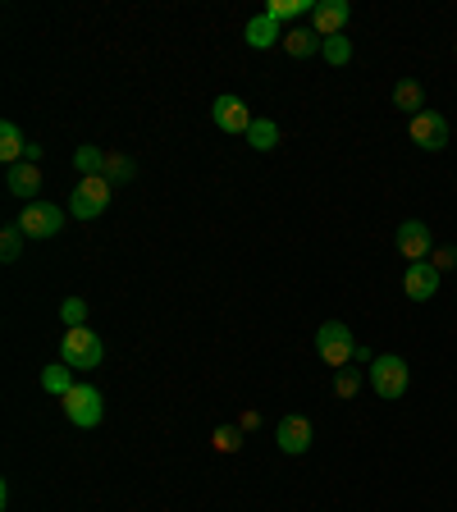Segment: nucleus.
Wrapping results in <instances>:
<instances>
[{
	"label": "nucleus",
	"instance_id": "39448f33",
	"mask_svg": "<svg viewBox=\"0 0 457 512\" xmlns=\"http://www.w3.org/2000/svg\"><path fill=\"white\" fill-rule=\"evenodd\" d=\"M60 403H64V416H69L78 430L101 426V416H106V398H101V389H96V384H74Z\"/></svg>",
	"mask_w": 457,
	"mask_h": 512
},
{
	"label": "nucleus",
	"instance_id": "4be33fe9",
	"mask_svg": "<svg viewBox=\"0 0 457 512\" xmlns=\"http://www.w3.org/2000/svg\"><path fill=\"white\" fill-rule=\"evenodd\" d=\"M101 174H106L110 183H128L133 174H138V165L128 156H119V151H106V165H101Z\"/></svg>",
	"mask_w": 457,
	"mask_h": 512
},
{
	"label": "nucleus",
	"instance_id": "6e6552de",
	"mask_svg": "<svg viewBox=\"0 0 457 512\" xmlns=\"http://www.w3.org/2000/svg\"><path fill=\"white\" fill-rule=\"evenodd\" d=\"M252 110H247V101H238V96H215L211 101V124L220 128V133H243L247 138V128H252Z\"/></svg>",
	"mask_w": 457,
	"mask_h": 512
},
{
	"label": "nucleus",
	"instance_id": "9b49d317",
	"mask_svg": "<svg viewBox=\"0 0 457 512\" xmlns=\"http://www.w3.org/2000/svg\"><path fill=\"white\" fill-rule=\"evenodd\" d=\"M348 19H352L348 0H316V10H311V28H316L320 37H343Z\"/></svg>",
	"mask_w": 457,
	"mask_h": 512
},
{
	"label": "nucleus",
	"instance_id": "ddd939ff",
	"mask_svg": "<svg viewBox=\"0 0 457 512\" xmlns=\"http://www.w3.org/2000/svg\"><path fill=\"white\" fill-rule=\"evenodd\" d=\"M5 188H10L14 197H23V206L37 202V192H42V170H37L32 160H19V165L5 170Z\"/></svg>",
	"mask_w": 457,
	"mask_h": 512
},
{
	"label": "nucleus",
	"instance_id": "f03ea898",
	"mask_svg": "<svg viewBox=\"0 0 457 512\" xmlns=\"http://www.w3.org/2000/svg\"><path fill=\"white\" fill-rule=\"evenodd\" d=\"M110 192H115V183H110L106 174L78 179L74 192H69V215H74V220H101V211L110 206Z\"/></svg>",
	"mask_w": 457,
	"mask_h": 512
},
{
	"label": "nucleus",
	"instance_id": "1a4fd4ad",
	"mask_svg": "<svg viewBox=\"0 0 457 512\" xmlns=\"http://www.w3.org/2000/svg\"><path fill=\"white\" fill-rule=\"evenodd\" d=\"M407 133H412V142L421 151H430V156L448 147V119L439 115V110H421V115L407 124Z\"/></svg>",
	"mask_w": 457,
	"mask_h": 512
},
{
	"label": "nucleus",
	"instance_id": "bb28decb",
	"mask_svg": "<svg viewBox=\"0 0 457 512\" xmlns=\"http://www.w3.org/2000/svg\"><path fill=\"white\" fill-rule=\"evenodd\" d=\"M334 394H339V398H357V394H362V375L352 371V366L334 371Z\"/></svg>",
	"mask_w": 457,
	"mask_h": 512
},
{
	"label": "nucleus",
	"instance_id": "0eeeda50",
	"mask_svg": "<svg viewBox=\"0 0 457 512\" xmlns=\"http://www.w3.org/2000/svg\"><path fill=\"white\" fill-rule=\"evenodd\" d=\"M394 243H398V256H403L407 266L430 261V252H435V243H430V224H421V220H403V224H398Z\"/></svg>",
	"mask_w": 457,
	"mask_h": 512
},
{
	"label": "nucleus",
	"instance_id": "423d86ee",
	"mask_svg": "<svg viewBox=\"0 0 457 512\" xmlns=\"http://www.w3.org/2000/svg\"><path fill=\"white\" fill-rule=\"evenodd\" d=\"M14 224H19L28 238H55L64 229V206H55V202H28Z\"/></svg>",
	"mask_w": 457,
	"mask_h": 512
},
{
	"label": "nucleus",
	"instance_id": "412c9836",
	"mask_svg": "<svg viewBox=\"0 0 457 512\" xmlns=\"http://www.w3.org/2000/svg\"><path fill=\"white\" fill-rule=\"evenodd\" d=\"M23 229L19 224H5V229H0V261H5V266H14V261H19L23 256Z\"/></svg>",
	"mask_w": 457,
	"mask_h": 512
},
{
	"label": "nucleus",
	"instance_id": "cd10ccee",
	"mask_svg": "<svg viewBox=\"0 0 457 512\" xmlns=\"http://www.w3.org/2000/svg\"><path fill=\"white\" fill-rule=\"evenodd\" d=\"M430 266H435L439 275H444V270H453L457 266V247H435V252H430Z\"/></svg>",
	"mask_w": 457,
	"mask_h": 512
},
{
	"label": "nucleus",
	"instance_id": "6ab92c4d",
	"mask_svg": "<svg viewBox=\"0 0 457 512\" xmlns=\"http://www.w3.org/2000/svg\"><path fill=\"white\" fill-rule=\"evenodd\" d=\"M42 389H46V394H55V398H64L69 389H74V366H64V362L46 366V371H42Z\"/></svg>",
	"mask_w": 457,
	"mask_h": 512
},
{
	"label": "nucleus",
	"instance_id": "f257e3e1",
	"mask_svg": "<svg viewBox=\"0 0 457 512\" xmlns=\"http://www.w3.org/2000/svg\"><path fill=\"white\" fill-rule=\"evenodd\" d=\"M60 362L74 366V371H96V366L106 362V343H101V334L96 330H64L60 339Z\"/></svg>",
	"mask_w": 457,
	"mask_h": 512
},
{
	"label": "nucleus",
	"instance_id": "c85d7f7f",
	"mask_svg": "<svg viewBox=\"0 0 457 512\" xmlns=\"http://www.w3.org/2000/svg\"><path fill=\"white\" fill-rule=\"evenodd\" d=\"M238 426H243V430H247V435H252V430H256V426H261V416H256V412H247V416H243V421H238Z\"/></svg>",
	"mask_w": 457,
	"mask_h": 512
},
{
	"label": "nucleus",
	"instance_id": "393cba45",
	"mask_svg": "<svg viewBox=\"0 0 457 512\" xmlns=\"http://www.w3.org/2000/svg\"><path fill=\"white\" fill-rule=\"evenodd\" d=\"M60 320H64V330H83L87 325V302L83 298H64L60 302Z\"/></svg>",
	"mask_w": 457,
	"mask_h": 512
},
{
	"label": "nucleus",
	"instance_id": "4468645a",
	"mask_svg": "<svg viewBox=\"0 0 457 512\" xmlns=\"http://www.w3.org/2000/svg\"><path fill=\"white\" fill-rule=\"evenodd\" d=\"M284 42V23L279 19H270L266 10L256 14V19H247V46L252 51H270V46H279Z\"/></svg>",
	"mask_w": 457,
	"mask_h": 512
},
{
	"label": "nucleus",
	"instance_id": "9d476101",
	"mask_svg": "<svg viewBox=\"0 0 457 512\" xmlns=\"http://www.w3.org/2000/svg\"><path fill=\"white\" fill-rule=\"evenodd\" d=\"M311 439H316V430H311L307 416H284L275 426V444H279V453H288V458H302L311 448Z\"/></svg>",
	"mask_w": 457,
	"mask_h": 512
},
{
	"label": "nucleus",
	"instance_id": "b1692460",
	"mask_svg": "<svg viewBox=\"0 0 457 512\" xmlns=\"http://www.w3.org/2000/svg\"><path fill=\"white\" fill-rule=\"evenodd\" d=\"M101 165H106V151L101 147H78L74 151V170L83 174V179L87 174H101Z\"/></svg>",
	"mask_w": 457,
	"mask_h": 512
},
{
	"label": "nucleus",
	"instance_id": "dca6fc26",
	"mask_svg": "<svg viewBox=\"0 0 457 512\" xmlns=\"http://www.w3.org/2000/svg\"><path fill=\"white\" fill-rule=\"evenodd\" d=\"M394 110H407V115H421V110H430L426 106V87L416 83V78H398L394 83Z\"/></svg>",
	"mask_w": 457,
	"mask_h": 512
},
{
	"label": "nucleus",
	"instance_id": "a878e982",
	"mask_svg": "<svg viewBox=\"0 0 457 512\" xmlns=\"http://www.w3.org/2000/svg\"><path fill=\"white\" fill-rule=\"evenodd\" d=\"M243 435H247L243 426H220V430L211 435V444L220 448V453H238V448H243Z\"/></svg>",
	"mask_w": 457,
	"mask_h": 512
},
{
	"label": "nucleus",
	"instance_id": "f8f14e48",
	"mask_svg": "<svg viewBox=\"0 0 457 512\" xmlns=\"http://www.w3.org/2000/svg\"><path fill=\"white\" fill-rule=\"evenodd\" d=\"M403 293L412 302H430L439 293V270L430 261H416V266L403 270Z\"/></svg>",
	"mask_w": 457,
	"mask_h": 512
},
{
	"label": "nucleus",
	"instance_id": "f3484780",
	"mask_svg": "<svg viewBox=\"0 0 457 512\" xmlns=\"http://www.w3.org/2000/svg\"><path fill=\"white\" fill-rule=\"evenodd\" d=\"M23 151H28V138H23V128L14 124V119H5V124H0V160H5V165H19Z\"/></svg>",
	"mask_w": 457,
	"mask_h": 512
},
{
	"label": "nucleus",
	"instance_id": "5701e85b",
	"mask_svg": "<svg viewBox=\"0 0 457 512\" xmlns=\"http://www.w3.org/2000/svg\"><path fill=\"white\" fill-rule=\"evenodd\" d=\"M320 60L334 64V69L352 64V42H348V37H325V46H320Z\"/></svg>",
	"mask_w": 457,
	"mask_h": 512
},
{
	"label": "nucleus",
	"instance_id": "7ed1b4c3",
	"mask_svg": "<svg viewBox=\"0 0 457 512\" xmlns=\"http://www.w3.org/2000/svg\"><path fill=\"white\" fill-rule=\"evenodd\" d=\"M316 352L330 371H343V366H352V357H357V339H352V330L343 320H325L316 330Z\"/></svg>",
	"mask_w": 457,
	"mask_h": 512
},
{
	"label": "nucleus",
	"instance_id": "a211bd4d",
	"mask_svg": "<svg viewBox=\"0 0 457 512\" xmlns=\"http://www.w3.org/2000/svg\"><path fill=\"white\" fill-rule=\"evenodd\" d=\"M247 147L252 151H275L279 147V124L275 119H252V128H247Z\"/></svg>",
	"mask_w": 457,
	"mask_h": 512
},
{
	"label": "nucleus",
	"instance_id": "aec40b11",
	"mask_svg": "<svg viewBox=\"0 0 457 512\" xmlns=\"http://www.w3.org/2000/svg\"><path fill=\"white\" fill-rule=\"evenodd\" d=\"M311 10H316V0H270L266 5V14L270 19H279V23L302 19V14H311Z\"/></svg>",
	"mask_w": 457,
	"mask_h": 512
},
{
	"label": "nucleus",
	"instance_id": "2eb2a0df",
	"mask_svg": "<svg viewBox=\"0 0 457 512\" xmlns=\"http://www.w3.org/2000/svg\"><path fill=\"white\" fill-rule=\"evenodd\" d=\"M279 46H284V55H293V60H311V55H320L325 37H320L316 28H288Z\"/></svg>",
	"mask_w": 457,
	"mask_h": 512
},
{
	"label": "nucleus",
	"instance_id": "20e7f679",
	"mask_svg": "<svg viewBox=\"0 0 457 512\" xmlns=\"http://www.w3.org/2000/svg\"><path fill=\"white\" fill-rule=\"evenodd\" d=\"M407 384H412V371H407L403 357L384 352V357H375L371 362V389L384 398V403H398V398L407 394Z\"/></svg>",
	"mask_w": 457,
	"mask_h": 512
}]
</instances>
